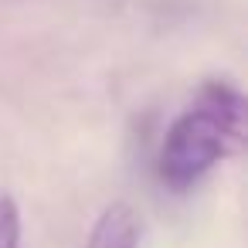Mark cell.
Here are the masks:
<instances>
[{
	"mask_svg": "<svg viewBox=\"0 0 248 248\" xmlns=\"http://www.w3.org/2000/svg\"><path fill=\"white\" fill-rule=\"evenodd\" d=\"M0 248H21V211L11 194L0 190Z\"/></svg>",
	"mask_w": 248,
	"mask_h": 248,
	"instance_id": "obj_4",
	"label": "cell"
},
{
	"mask_svg": "<svg viewBox=\"0 0 248 248\" xmlns=\"http://www.w3.org/2000/svg\"><path fill=\"white\" fill-rule=\"evenodd\" d=\"M245 146V136L234 133L228 123H221L211 109L190 102L170 126L160 143V180L173 190L194 187L221 156L238 153Z\"/></svg>",
	"mask_w": 248,
	"mask_h": 248,
	"instance_id": "obj_1",
	"label": "cell"
},
{
	"mask_svg": "<svg viewBox=\"0 0 248 248\" xmlns=\"http://www.w3.org/2000/svg\"><path fill=\"white\" fill-rule=\"evenodd\" d=\"M143 234L140 211L126 201H112L92 224L85 248H136Z\"/></svg>",
	"mask_w": 248,
	"mask_h": 248,
	"instance_id": "obj_2",
	"label": "cell"
},
{
	"mask_svg": "<svg viewBox=\"0 0 248 248\" xmlns=\"http://www.w3.org/2000/svg\"><path fill=\"white\" fill-rule=\"evenodd\" d=\"M194 102L204 106V109H211L221 123H228L234 133L245 136V95H241L231 82H224V78H207V82L197 89Z\"/></svg>",
	"mask_w": 248,
	"mask_h": 248,
	"instance_id": "obj_3",
	"label": "cell"
}]
</instances>
